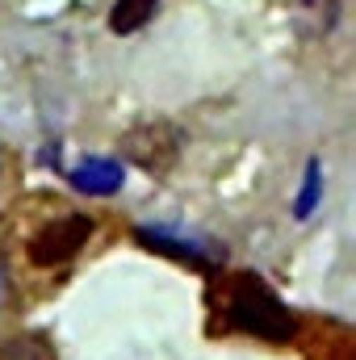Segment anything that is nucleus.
Segmentation results:
<instances>
[{"instance_id":"20e7f679","label":"nucleus","mask_w":356,"mask_h":360,"mask_svg":"<svg viewBox=\"0 0 356 360\" xmlns=\"http://www.w3.org/2000/svg\"><path fill=\"white\" fill-rule=\"evenodd\" d=\"M134 239L147 248V252H160V256H172L180 264H193V269H214V264H222V248H214V243H197V239H180L172 231H164V226H139L134 231Z\"/></svg>"},{"instance_id":"7ed1b4c3","label":"nucleus","mask_w":356,"mask_h":360,"mask_svg":"<svg viewBox=\"0 0 356 360\" xmlns=\"http://www.w3.org/2000/svg\"><path fill=\"white\" fill-rule=\"evenodd\" d=\"M92 239V218L89 214H63L55 222H46L34 239H30V264L38 269H55L80 256V248Z\"/></svg>"},{"instance_id":"39448f33","label":"nucleus","mask_w":356,"mask_h":360,"mask_svg":"<svg viewBox=\"0 0 356 360\" xmlns=\"http://www.w3.org/2000/svg\"><path fill=\"white\" fill-rule=\"evenodd\" d=\"M285 4H289L293 30H298L306 42L327 38V34L340 25V8H344V0H285Z\"/></svg>"},{"instance_id":"6e6552de","label":"nucleus","mask_w":356,"mask_h":360,"mask_svg":"<svg viewBox=\"0 0 356 360\" xmlns=\"http://www.w3.org/2000/svg\"><path fill=\"white\" fill-rule=\"evenodd\" d=\"M0 360H59L42 335H13L0 344Z\"/></svg>"},{"instance_id":"0eeeda50","label":"nucleus","mask_w":356,"mask_h":360,"mask_svg":"<svg viewBox=\"0 0 356 360\" xmlns=\"http://www.w3.org/2000/svg\"><path fill=\"white\" fill-rule=\"evenodd\" d=\"M155 8H160V0H117L109 8V30L113 34H134L155 17Z\"/></svg>"},{"instance_id":"1a4fd4ad","label":"nucleus","mask_w":356,"mask_h":360,"mask_svg":"<svg viewBox=\"0 0 356 360\" xmlns=\"http://www.w3.org/2000/svg\"><path fill=\"white\" fill-rule=\"evenodd\" d=\"M319 188H323V180H319V160H310V168H306V188H302V197H298V205H293L298 218H310V210H314V201H319Z\"/></svg>"},{"instance_id":"f257e3e1","label":"nucleus","mask_w":356,"mask_h":360,"mask_svg":"<svg viewBox=\"0 0 356 360\" xmlns=\"http://www.w3.org/2000/svg\"><path fill=\"white\" fill-rule=\"evenodd\" d=\"M222 314L235 331L256 335L268 344H285L293 335V314L289 306L268 289L256 272H239L222 285Z\"/></svg>"},{"instance_id":"f03ea898","label":"nucleus","mask_w":356,"mask_h":360,"mask_svg":"<svg viewBox=\"0 0 356 360\" xmlns=\"http://www.w3.org/2000/svg\"><path fill=\"white\" fill-rule=\"evenodd\" d=\"M117 147L147 176H164V172H172V164L184 151V130H180L177 122H168V117H151V122L130 126Z\"/></svg>"},{"instance_id":"9d476101","label":"nucleus","mask_w":356,"mask_h":360,"mask_svg":"<svg viewBox=\"0 0 356 360\" xmlns=\"http://www.w3.org/2000/svg\"><path fill=\"white\" fill-rule=\"evenodd\" d=\"M4 297H8V272H4V256H0V306H4Z\"/></svg>"},{"instance_id":"423d86ee","label":"nucleus","mask_w":356,"mask_h":360,"mask_svg":"<svg viewBox=\"0 0 356 360\" xmlns=\"http://www.w3.org/2000/svg\"><path fill=\"white\" fill-rule=\"evenodd\" d=\"M72 188L89 193V197H113L122 188V164L113 160H84L80 168H72Z\"/></svg>"}]
</instances>
